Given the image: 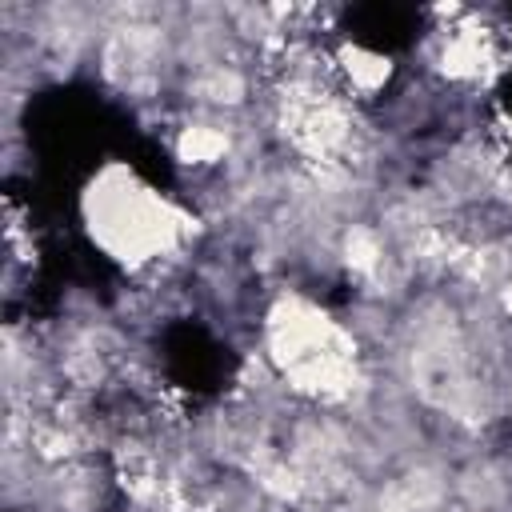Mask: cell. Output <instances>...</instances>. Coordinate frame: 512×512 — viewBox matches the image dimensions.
Segmentation results:
<instances>
[{
    "label": "cell",
    "instance_id": "1",
    "mask_svg": "<svg viewBox=\"0 0 512 512\" xmlns=\"http://www.w3.org/2000/svg\"><path fill=\"white\" fill-rule=\"evenodd\" d=\"M344 64H340V72L348 76V84L352 88H360V92H376L384 80H388V60L384 56H376V52H364V48H344V56H340Z\"/></svg>",
    "mask_w": 512,
    "mask_h": 512
}]
</instances>
